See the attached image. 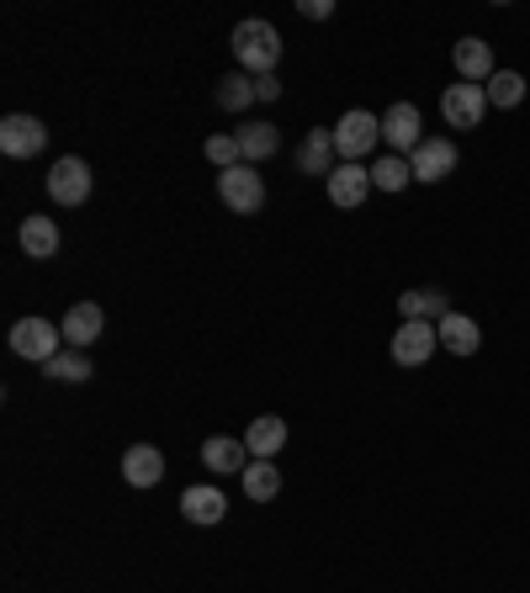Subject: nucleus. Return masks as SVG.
<instances>
[{"mask_svg": "<svg viewBox=\"0 0 530 593\" xmlns=\"http://www.w3.org/2000/svg\"><path fill=\"white\" fill-rule=\"evenodd\" d=\"M435 334H440V350H451V356H478V345H482V329L467 313H446L435 324Z\"/></svg>", "mask_w": 530, "mask_h": 593, "instance_id": "nucleus-16", "label": "nucleus"}, {"mask_svg": "<svg viewBox=\"0 0 530 593\" xmlns=\"http://www.w3.org/2000/svg\"><path fill=\"white\" fill-rule=\"evenodd\" d=\"M377 139H383V117H371V112H345L335 122V154L345 165H361V154H371Z\"/></svg>", "mask_w": 530, "mask_h": 593, "instance_id": "nucleus-3", "label": "nucleus"}, {"mask_svg": "<svg viewBox=\"0 0 530 593\" xmlns=\"http://www.w3.org/2000/svg\"><path fill=\"white\" fill-rule=\"evenodd\" d=\"M213 101L223 106V112H249V106L261 101V95H255V74H223Z\"/></svg>", "mask_w": 530, "mask_h": 593, "instance_id": "nucleus-22", "label": "nucleus"}, {"mask_svg": "<svg viewBox=\"0 0 530 593\" xmlns=\"http://www.w3.org/2000/svg\"><path fill=\"white\" fill-rule=\"evenodd\" d=\"M297 11H303V17H314V22H324V17H335V0H303Z\"/></svg>", "mask_w": 530, "mask_h": 593, "instance_id": "nucleus-29", "label": "nucleus"}, {"mask_svg": "<svg viewBox=\"0 0 530 593\" xmlns=\"http://www.w3.org/2000/svg\"><path fill=\"white\" fill-rule=\"evenodd\" d=\"M282 32L265 22V17H244L239 27H234V53H239L244 74H271L276 64H282Z\"/></svg>", "mask_w": 530, "mask_h": 593, "instance_id": "nucleus-1", "label": "nucleus"}, {"mask_svg": "<svg viewBox=\"0 0 530 593\" xmlns=\"http://www.w3.org/2000/svg\"><path fill=\"white\" fill-rule=\"evenodd\" d=\"M435 350H440V334L425 318H404V329L393 334V360L398 366H425Z\"/></svg>", "mask_w": 530, "mask_h": 593, "instance_id": "nucleus-9", "label": "nucleus"}, {"mask_svg": "<svg viewBox=\"0 0 530 593\" xmlns=\"http://www.w3.org/2000/svg\"><path fill=\"white\" fill-rule=\"evenodd\" d=\"M239 477H244V499H255V503H271L282 493V472L271 461H249Z\"/></svg>", "mask_w": 530, "mask_h": 593, "instance_id": "nucleus-24", "label": "nucleus"}, {"mask_svg": "<svg viewBox=\"0 0 530 593\" xmlns=\"http://www.w3.org/2000/svg\"><path fill=\"white\" fill-rule=\"evenodd\" d=\"M255 456H249V446L244 440H234V434H213V440H202V467H213V472H244Z\"/></svg>", "mask_w": 530, "mask_h": 593, "instance_id": "nucleus-15", "label": "nucleus"}, {"mask_svg": "<svg viewBox=\"0 0 530 593\" xmlns=\"http://www.w3.org/2000/svg\"><path fill=\"white\" fill-rule=\"evenodd\" d=\"M181 514L192 524H217L228 514V499H223L217 488H186V493H181Z\"/></svg>", "mask_w": 530, "mask_h": 593, "instance_id": "nucleus-21", "label": "nucleus"}, {"mask_svg": "<svg viewBox=\"0 0 530 593\" xmlns=\"http://www.w3.org/2000/svg\"><path fill=\"white\" fill-rule=\"evenodd\" d=\"M234 139H239L244 165H261V160H271V154L282 149V133H276V122H244Z\"/></svg>", "mask_w": 530, "mask_h": 593, "instance_id": "nucleus-18", "label": "nucleus"}, {"mask_svg": "<svg viewBox=\"0 0 530 593\" xmlns=\"http://www.w3.org/2000/svg\"><path fill=\"white\" fill-rule=\"evenodd\" d=\"M482 91H488V106H499V112H509V106H520V101H526V74H514V70H493V80H488Z\"/></svg>", "mask_w": 530, "mask_h": 593, "instance_id": "nucleus-25", "label": "nucleus"}, {"mask_svg": "<svg viewBox=\"0 0 530 593\" xmlns=\"http://www.w3.org/2000/svg\"><path fill=\"white\" fill-rule=\"evenodd\" d=\"M255 95H261V101H276V95H282V80H276V74H255Z\"/></svg>", "mask_w": 530, "mask_h": 593, "instance_id": "nucleus-30", "label": "nucleus"}, {"mask_svg": "<svg viewBox=\"0 0 530 593\" xmlns=\"http://www.w3.org/2000/svg\"><path fill=\"white\" fill-rule=\"evenodd\" d=\"M482 112H488V91H482V85H467V80H457V85H446V95H440V117L451 122L457 133L478 127Z\"/></svg>", "mask_w": 530, "mask_h": 593, "instance_id": "nucleus-7", "label": "nucleus"}, {"mask_svg": "<svg viewBox=\"0 0 530 593\" xmlns=\"http://www.w3.org/2000/svg\"><path fill=\"white\" fill-rule=\"evenodd\" d=\"M43 377L49 381H74V387H80V381H91V360H85V350H59V356L43 366Z\"/></svg>", "mask_w": 530, "mask_h": 593, "instance_id": "nucleus-27", "label": "nucleus"}, {"mask_svg": "<svg viewBox=\"0 0 530 593\" xmlns=\"http://www.w3.org/2000/svg\"><path fill=\"white\" fill-rule=\"evenodd\" d=\"M425 122H419V106L414 101H393L383 112V139L398 149V154H414L419 143H425V133H419Z\"/></svg>", "mask_w": 530, "mask_h": 593, "instance_id": "nucleus-10", "label": "nucleus"}, {"mask_svg": "<svg viewBox=\"0 0 530 593\" xmlns=\"http://www.w3.org/2000/svg\"><path fill=\"white\" fill-rule=\"evenodd\" d=\"M366 196H371V170L366 165H335V175H329V202H335L339 213H356Z\"/></svg>", "mask_w": 530, "mask_h": 593, "instance_id": "nucleus-11", "label": "nucleus"}, {"mask_svg": "<svg viewBox=\"0 0 530 593\" xmlns=\"http://www.w3.org/2000/svg\"><path fill=\"white\" fill-rule=\"evenodd\" d=\"M409 165H414V181H419V186H435V181H446V175L461 165V154L451 139H425L409 154Z\"/></svg>", "mask_w": 530, "mask_h": 593, "instance_id": "nucleus-8", "label": "nucleus"}, {"mask_svg": "<svg viewBox=\"0 0 530 593\" xmlns=\"http://www.w3.org/2000/svg\"><path fill=\"white\" fill-rule=\"evenodd\" d=\"M43 149H49V127L38 117L11 112V117L0 122V154H6V160H32V154H43Z\"/></svg>", "mask_w": 530, "mask_h": 593, "instance_id": "nucleus-5", "label": "nucleus"}, {"mask_svg": "<svg viewBox=\"0 0 530 593\" xmlns=\"http://www.w3.org/2000/svg\"><path fill=\"white\" fill-rule=\"evenodd\" d=\"M335 127H314V133H308V139L297 143V170H303V175H324V181H329V175H335Z\"/></svg>", "mask_w": 530, "mask_h": 593, "instance_id": "nucleus-12", "label": "nucleus"}, {"mask_svg": "<svg viewBox=\"0 0 530 593\" xmlns=\"http://www.w3.org/2000/svg\"><path fill=\"white\" fill-rule=\"evenodd\" d=\"M49 196L59 207H85V202H91V165H85L80 154L59 160V165L49 170Z\"/></svg>", "mask_w": 530, "mask_h": 593, "instance_id": "nucleus-6", "label": "nucleus"}, {"mask_svg": "<svg viewBox=\"0 0 530 593\" xmlns=\"http://www.w3.org/2000/svg\"><path fill=\"white\" fill-rule=\"evenodd\" d=\"M122 477H128L133 488H154V482L165 477V456H160V446H133V451L122 456Z\"/></svg>", "mask_w": 530, "mask_h": 593, "instance_id": "nucleus-19", "label": "nucleus"}, {"mask_svg": "<svg viewBox=\"0 0 530 593\" xmlns=\"http://www.w3.org/2000/svg\"><path fill=\"white\" fill-rule=\"evenodd\" d=\"M202 154L213 160L217 170H228V165H244V154H239V139L234 133H213V139L202 143Z\"/></svg>", "mask_w": 530, "mask_h": 593, "instance_id": "nucleus-28", "label": "nucleus"}, {"mask_svg": "<svg viewBox=\"0 0 530 593\" xmlns=\"http://www.w3.org/2000/svg\"><path fill=\"white\" fill-rule=\"evenodd\" d=\"M59 339H64V329H53L49 318H17L11 324V350L32 366H49L59 356Z\"/></svg>", "mask_w": 530, "mask_h": 593, "instance_id": "nucleus-4", "label": "nucleus"}, {"mask_svg": "<svg viewBox=\"0 0 530 593\" xmlns=\"http://www.w3.org/2000/svg\"><path fill=\"white\" fill-rule=\"evenodd\" d=\"M217 202H223L228 213L255 217V213L265 207V181H261V170H249V165L217 170Z\"/></svg>", "mask_w": 530, "mask_h": 593, "instance_id": "nucleus-2", "label": "nucleus"}, {"mask_svg": "<svg viewBox=\"0 0 530 593\" xmlns=\"http://www.w3.org/2000/svg\"><path fill=\"white\" fill-rule=\"evenodd\" d=\"M414 181V165L404 154H383V160H371V186L377 191H404Z\"/></svg>", "mask_w": 530, "mask_h": 593, "instance_id": "nucleus-26", "label": "nucleus"}, {"mask_svg": "<svg viewBox=\"0 0 530 593\" xmlns=\"http://www.w3.org/2000/svg\"><path fill=\"white\" fill-rule=\"evenodd\" d=\"M22 249L32 260H53V255H59V223L43 213H32L22 223Z\"/></svg>", "mask_w": 530, "mask_h": 593, "instance_id": "nucleus-20", "label": "nucleus"}, {"mask_svg": "<svg viewBox=\"0 0 530 593\" xmlns=\"http://www.w3.org/2000/svg\"><path fill=\"white\" fill-rule=\"evenodd\" d=\"M244 446H249V456H255V461H271V456L287 446V419H276V413H261L255 425L244 429Z\"/></svg>", "mask_w": 530, "mask_h": 593, "instance_id": "nucleus-17", "label": "nucleus"}, {"mask_svg": "<svg viewBox=\"0 0 530 593\" xmlns=\"http://www.w3.org/2000/svg\"><path fill=\"white\" fill-rule=\"evenodd\" d=\"M398 313H404V318H425V324H440V318H446V292H435V286H425V292H404V297H398Z\"/></svg>", "mask_w": 530, "mask_h": 593, "instance_id": "nucleus-23", "label": "nucleus"}, {"mask_svg": "<svg viewBox=\"0 0 530 593\" xmlns=\"http://www.w3.org/2000/svg\"><path fill=\"white\" fill-rule=\"evenodd\" d=\"M101 324H106V313H101V303H74L70 313H64V345L70 350H85L91 339H101Z\"/></svg>", "mask_w": 530, "mask_h": 593, "instance_id": "nucleus-14", "label": "nucleus"}, {"mask_svg": "<svg viewBox=\"0 0 530 593\" xmlns=\"http://www.w3.org/2000/svg\"><path fill=\"white\" fill-rule=\"evenodd\" d=\"M451 64H457V74L467 85H488V80H493V48L482 43V38H457Z\"/></svg>", "mask_w": 530, "mask_h": 593, "instance_id": "nucleus-13", "label": "nucleus"}]
</instances>
